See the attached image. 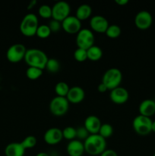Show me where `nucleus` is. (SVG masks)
Instances as JSON below:
<instances>
[{
    "label": "nucleus",
    "instance_id": "nucleus-1",
    "mask_svg": "<svg viewBox=\"0 0 155 156\" xmlns=\"http://www.w3.org/2000/svg\"><path fill=\"white\" fill-rule=\"evenodd\" d=\"M83 143L85 152L90 155H100L106 149V140L99 134H91Z\"/></svg>",
    "mask_w": 155,
    "mask_h": 156
},
{
    "label": "nucleus",
    "instance_id": "nucleus-2",
    "mask_svg": "<svg viewBox=\"0 0 155 156\" xmlns=\"http://www.w3.org/2000/svg\"><path fill=\"white\" fill-rule=\"evenodd\" d=\"M48 59V56L44 51L38 48H30L26 52L24 60L29 67H36L43 70Z\"/></svg>",
    "mask_w": 155,
    "mask_h": 156
},
{
    "label": "nucleus",
    "instance_id": "nucleus-3",
    "mask_svg": "<svg viewBox=\"0 0 155 156\" xmlns=\"http://www.w3.org/2000/svg\"><path fill=\"white\" fill-rule=\"evenodd\" d=\"M39 20L33 13H28L22 18L20 23L19 29L24 36L31 37L36 35V30L39 27Z\"/></svg>",
    "mask_w": 155,
    "mask_h": 156
},
{
    "label": "nucleus",
    "instance_id": "nucleus-4",
    "mask_svg": "<svg viewBox=\"0 0 155 156\" xmlns=\"http://www.w3.org/2000/svg\"><path fill=\"white\" fill-rule=\"evenodd\" d=\"M122 81V73L118 68H110L106 70L102 77V83L104 84L108 90L114 89L120 86Z\"/></svg>",
    "mask_w": 155,
    "mask_h": 156
},
{
    "label": "nucleus",
    "instance_id": "nucleus-5",
    "mask_svg": "<svg viewBox=\"0 0 155 156\" xmlns=\"http://www.w3.org/2000/svg\"><path fill=\"white\" fill-rule=\"evenodd\" d=\"M153 120L150 117L138 115L132 121V127L134 131L139 136H147L152 132L151 126Z\"/></svg>",
    "mask_w": 155,
    "mask_h": 156
},
{
    "label": "nucleus",
    "instance_id": "nucleus-6",
    "mask_svg": "<svg viewBox=\"0 0 155 156\" xmlns=\"http://www.w3.org/2000/svg\"><path fill=\"white\" fill-rule=\"evenodd\" d=\"M69 102L66 98L56 96L50 103V111L56 117H62L68 112L69 109Z\"/></svg>",
    "mask_w": 155,
    "mask_h": 156
},
{
    "label": "nucleus",
    "instance_id": "nucleus-7",
    "mask_svg": "<svg viewBox=\"0 0 155 156\" xmlns=\"http://www.w3.org/2000/svg\"><path fill=\"white\" fill-rule=\"evenodd\" d=\"M95 37L94 34L91 29L82 28L76 34V44L78 48L88 50L94 45Z\"/></svg>",
    "mask_w": 155,
    "mask_h": 156
},
{
    "label": "nucleus",
    "instance_id": "nucleus-8",
    "mask_svg": "<svg viewBox=\"0 0 155 156\" xmlns=\"http://www.w3.org/2000/svg\"><path fill=\"white\" fill-rule=\"evenodd\" d=\"M27 49L25 46L20 43L12 44L8 48L6 52V58L12 63H18L24 59Z\"/></svg>",
    "mask_w": 155,
    "mask_h": 156
},
{
    "label": "nucleus",
    "instance_id": "nucleus-9",
    "mask_svg": "<svg viewBox=\"0 0 155 156\" xmlns=\"http://www.w3.org/2000/svg\"><path fill=\"white\" fill-rule=\"evenodd\" d=\"M71 7L65 1H59L52 6V18L62 22L70 15Z\"/></svg>",
    "mask_w": 155,
    "mask_h": 156
},
{
    "label": "nucleus",
    "instance_id": "nucleus-10",
    "mask_svg": "<svg viewBox=\"0 0 155 156\" xmlns=\"http://www.w3.org/2000/svg\"><path fill=\"white\" fill-rule=\"evenodd\" d=\"M61 23L62 30L69 34H77L82 29L81 21L75 15H69Z\"/></svg>",
    "mask_w": 155,
    "mask_h": 156
},
{
    "label": "nucleus",
    "instance_id": "nucleus-11",
    "mask_svg": "<svg viewBox=\"0 0 155 156\" xmlns=\"http://www.w3.org/2000/svg\"><path fill=\"white\" fill-rule=\"evenodd\" d=\"M90 27L93 32L105 34L109 24L108 20L102 15H94L90 18Z\"/></svg>",
    "mask_w": 155,
    "mask_h": 156
},
{
    "label": "nucleus",
    "instance_id": "nucleus-12",
    "mask_svg": "<svg viewBox=\"0 0 155 156\" xmlns=\"http://www.w3.org/2000/svg\"><path fill=\"white\" fill-rule=\"evenodd\" d=\"M153 18L151 14L145 10L138 12L135 17V24L140 30H146L151 26Z\"/></svg>",
    "mask_w": 155,
    "mask_h": 156
},
{
    "label": "nucleus",
    "instance_id": "nucleus-13",
    "mask_svg": "<svg viewBox=\"0 0 155 156\" xmlns=\"http://www.w3.org/2000/svg\"><path fill=\"white\" fill-rule=\"evenodd\" d=\"M109 98L111 101L115 105H124L129 98V93L126 88L119 86L111 90L109 93Z\"/></svg>",
    "mask_w": 155,
    "mask_h": 156
},
{
    "label": "nucleus",
    "instance_id": "nucleus-14",
    "mask_svg": "<svg viewBox=\"0 0 155 156\" xmlns=\"http://www.w3.org/2000/svg\"><path fill=\"white\" fill-rule=\"evenodd\" d=\"M63 139L62 131L58 127H51L47 129L43 135V140L46 144L54 146L60 143Z\"/></svg>",
    "mask_w": 155,
    "mask_h": 156
},
{
    "label": "nucleus",
    "instance_id": "nucleus-15",
    "mask_svg": "<svg viewBox=\"0 0 155 156\" xmlns=\"http://www.w3.org/2000/svg\"><path fill=\"white\" fill-rule=\"evenodd\" d=\"M85 98V91L81 87L78 86H72L70 88L68 91V94L66 96L67 100L68 101L69 103L77 105V104L81 103L84 101Z\"/></svg>",
    "mask_w": 155,
    "mask_h": 156
},
{
    "label": "nucleus",
    "instance_id": "nucleus-16",
    "mask_svg": "<svg viewBox=\"0 0 155 156\" xmlns=\"http://www.w3.org/2000/svg\"><path fill=\"white\" fill-rule=\"evenodd\" d=\"M102 123L100 118L95 115H89L86 117L84 123V126L90 134H98Z\"/></svg>",
    "mask_w": 155,
    "mask_h": 156
},
{
    "label": "nucleus",
    "instance_id": "nucleus-17",
    "mask_svg": "<svg viewBox=\"0 0 155 156\" xmlns=\"http://www.w3.org/2000/svg\"><path fill=\"white\" fill-rule=\"evenodd\" d=\"M66 151L69 156H82L85 152L84 143L76 139L69 141L66 146Z\"/></svg>",
    "mask_w": 155,
    "mask_h": 156
},
{
    "label": "nucleus",
    "instance_id": "nucleus-18",
    "mask_svg": "<svg viewBox=\"0 0 155 156\" xmlns=\"http://www.w3.org/2000/svg\"><path fill=\"white\" fill-rule=\"evenodd\" d=\"M140 115L150 117L155 114V101L151 99H145L138 107Z\"/></svg>",
    "mask_w": 155,
    "mask_h": 156
},
{
    "label": "nucleus",
    "instance_id": "nucleus-19",
    "mask_svg": "<svg viewBox=\"0 0 155 156\" xmlns=\"http://www.w3.org/2000/svg\"><path fill=\"white\" fill-rule=\"evenodd\" d=\"M26 149L23 147L21 142L11 143L8 144L5 148V156H24Z\"/></svg>",
    "mask_w": 155,
    "mask_h": 156
},
{
    "label": "nucleus",
    "instance_id": "nucleus-20",
    "mask_svg": "<svg viewBox=\"0 0 155 156\" xmlns=\"http://www.w3.org/2000/svg\"><path fill=\"white\" fill-rule=\"evenodd\" d=\"M92 8L88 4H81L77 8L75 12V17L81 21L88 20L91 18Z\"/></svg>",
    "mask_w": 155,
    "mask_h": 156
},
{
    "label": "nucleus",
    "instance_id": "nucleus-21",
    "mask_svg": "<svg viewBox=\"0 0 155 156\" xmlns=\"http://www.w3.org/2000/svg\"><path fill=\"white\" fill-rule=\"evenodd\" d=\"M87 54H88V59L96 62L100 60L103 56V50L98 46L94 45L89 49L87 50Z\"/></svg>",
    "mask_w": 155,
    "mask_h": 156
},
{
    "label": "nucleus",
    "instance_id": "nucleus-22",
    "mask_svg": "<svg viewBox=\"0 0 155 156\" xmlns=\"http://www.w3.org/2000/svg\"><path fill=\"white\" fill-rule=\"evenodd\" d=\"M69 89H70V87L68 86V84L65 82H58V83H56V85H55V88H54L56 96H59V97H64V98H66Z\"/></svg>",
    "mask_w": 155,
    "mask_h": 156
},
{
    "label": "nucleus",
    "instance_id": "nucleus-23",
    "mask_svg": "<svg viewBox=\"0 0 155 156\" xmlns=\"http://www.w3.org/2000/svg\"><path fill=\"white\" fill-rule=\"evenodd\" d=\"M121 27L117 24H109L108 28L106 29L105 34L110 39H116L121 35Z\"/></svg>",
    "mask_w": 155,
    "mask_h": 156
},
{
    "label": "nucleus",
    "instance_id": "nucleus-24",
    "mask_svg": "<svg viewBox=\"0 0 155 156\" xmlns=\"http://www.w3.org/2000/svg\"><path fill=\"white\" fill-rule=\"evenodd\" d=\"M45 69L50 73H56L60 69V62L55 58H49Z\"/></svg>",
    "mask_w": 155,
    "mask_h": 156
},
{
    "label": "nucleus",
    "instance_id": "nucleus-25",
    "mask_svg": "<svg viewBox=\"0 0 155 156\" xmlns=\"http://www.w3.org/2000/svg\"><path fill=\"white\" fill-rule=\"evenodd\" d=\"M43 71V70L36 67H28L26 70V76L30 80H36L42 76Z\"/></svg>",
    "mask_w": 155,
    "mask_h": 156
},
{
    "label": "nucleus",
    "instance_id": "nucleus-26",
    "mask_svg": "<svg viewBox=\"0 0 155 156\" xmlns=\"http://www.w3.org/2000/svg\"><path fill=\"white\" fill-rule=\"evenodd\" d=\"M98 134L105 140L109 138L113 134V127L112 126V125L109 124V123H102Z\"/></svg>",
    "mask_w": 155,
    "mask_h": 156
},
{
    "label": "nucleus",
    "instance_id": "nucleus-27",
    "mask_svg": "<svg viewBox=\"0 0 155 156\" xmlns=\"http://www.w3.org/2000/svg\"><path fill=\"white\" fill-rule=\"evenodd\" d=\"M52 32L48 24H40L36 30V36L40 39H46L51 35Z\"/></svg>",
    "mask_w": 155,
    "mask_h": 156
},
{
    "label": "nucleus",
    "instance_id": "nucleus-28",
    "mask_svg": "<svg viewBox=\"0 0 155 156\" xmlns=\"http://www.w3.org/2000/svg\"><path fill=\"white\" fill-rule=\"evenodd\" d=\"M38 15L43 19L52 18V6L43 4L38 9Z\"/></svg>",
    "mask_w": 155,
    "mask_h": 156
},
{
    "label": "nucleus",
    "instance_id": "nucleus-29",
    "mask_svg": "<svg viewBox=\"0 0 155 156\" xmlns=\"http://www.w3.org/2000/svg\"><path fill=\"white\" fill-rule=\"evenodd\" d=\"M36 143H37V140H36V138L34 136H27V137L24 139L21 142V145L23 146V147L27 150V149H33L36 146Z\"/></svg>",
    "mask_w": 155,
    "mask_h": 156
},
{
    "label": "nucleus",
    "instance_id": "nucleus-30",
    "mask_svg": "<svg viewBox=\"0 0 155 156\" xmlns=\"http://www.w3.org/2000/svg\"><path fill=\"white\" fill-rule=\"evenodd\" d=\"M62 131L63 139L69 140V141L76 139V128L73 127V126H66Z\"/></svg>",
    "mask_w": 155,
    "mask_h": 156
},
{
    "label": "nucleus",
    "instance_id": "nucleus-31",
    "mask_svg": "<svg viewBox=\"0 0 155 156\" xmlns=\"http://www.w3.org/2000/svg\"><path fill=\"white\" fill-rule=\"evenodd\" d=\"M74 58L77 62H83L88 59L87 50L84 49L77 48L74 52Z\"/></svg>",
    "mask_w": 155,
    "mask_h": 156
},
{
    "label": "nucleus",
    "instance_id": "nucleus-32",
    "mask_svg": "<svg viewBox=\"0 0 155 156\" xmlns=\"http://www.w3.org/2000/svg\"><path fill=\"white\" fill-rule=\"evenodd\" d=\"M91 134L84 126H79L76 129V140L84 142Z\"/></svg>",
    "mask_w": 155,
    "mask_h": 156
},
{
    "label": "nucleus",
    "instance_id": "nucleus-33",
    "mask_svg": "<svg viewBox=\"0 0 155 156\" xmlns=\"http://www.w3.org/2000/svg\"><path fill=\"white\" fill-rule=\"evenodd\" d=\"M48 26L52 33H57L62 29V23L54 19H52L49 22Z\"/></svg>",
    "mask_w": 155,
    "mask_h": 156
},
{
    "label": "nucleus",
    "instance_id": "nucleus-34",
    "mask_svg": "<svg viewBox=\"0 0 155 156\" xmlns=\"http://www.w3.org/2000/svg\"><path fill=\"white\" fill-rule=\"evenodd\" d=\"M100 156H118L116 152L112 149H106L104 152H102Z\"/></svg>",
    "mask_w": 155,
    "mask_h": 156
},
{
    "label": "nucleus",
    "instance_id": "nucleus-35",
    "mask_svg": "<svg viewBox=\"0 0 155 156\" xmlns=\"http://www.w3.org/2000/svg\"><path fill=\"white\" fill-rule=\"evenodd\" d=\"M97 90H98V91L100 93H105L108 91V88H106V86L104 84L100 82L98 85V87H97Z\"/></svg>",
    "mask_w": 155,
    "mask_h": 156
},
{
    "label": "nucleus",
    "instance_id": "nucleus-36",
    "mask_svg": "<svg viewBox=\"0 0 155 156\" xmlns=\"http://www.w3.org/2000/svg\"><path fill=\"white\" fill-rule=\"evenodd\" d=\"M115 2L118 5L124 6L129 3V1H128V0H115Z\"/></svg>",
    "mask_w": 155,
    "mask_h": 156
},
{
    "label": "nucleus",
    "instance_id": "nucleus-37",
    "mask_svg": "<svg viewBox=\"0 0 155 156\" xmlns=\"http://www.w3.org/2000/svg\"><path fill=\"white\" fill-rule=\"evenodd\" d=\"M36 4V2L35 1V0H33V1H32L30 3V4H29V5H28V7H27V9H29V10H30V9H31L33 7V6H35V5Z\"/></svg>",
    "mask_w": 155,
    "mask_h": 156
},
{
    "label": "nucleus",
    "instance_id": "nucleus-38",
    "mask_svg": "<svg viewBox=\"0 0 155 156\" xmlns=\"http://www.w3.org/2000/svg\"><path fill=\"white\" fill-rule=\"evenodd\" d=\"M36 156H50V155L45 152H39V153L36 154Z\"/></svg>",
    "mask_w": 155,
    "mask_h": 156
},
{
    "label": "nucleus",
    "instance_id": "nucleus-39",
    "mask_svg": "<svg viewBox=\"0 0 155 156\" xmlns=\"http://www.w3.org/2000/svg\"><path fill=\"white\" fill-rule=\"evenodd\" d=\"M151 131L155 133V120L152 122V126H151Z\"/></svg>",
    "mask_w": 155,
    "mask_h": 156
},
{
    "label": "nucleus",
    "instance_id": "nucleus-40",
    "mask_svg": "<svg viewBox=\"0 0 155 156\" xmlns=\"http://www.w3.org/2000/svg\"><path fill=\"white\" fill-rule=\"evenodd\" d=\"M153 156H155V153L154 154H153Z\"/></svg>",
    "mask_w": 155,
    "mask_h": 156
}]
</instances>
